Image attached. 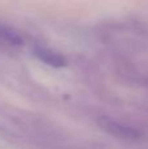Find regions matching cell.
I'll return each instance as SVG.
<instances>
[{"instance_id": "obj_1", "label": "cell", "mask_w": 148, "mask_h": 149, "mask_svg": "<svg viewBox=\"0 0 148 149\" xmlns=\"http://www.w3.org/2000/svg\"><path fill=\"white\" fill-rule=\"evenodd\" d=\"M36 56L50 67H63L67 63L60 54L47 49V47H36Z\"/></svg>"}, {"instance_id": "obj_2", "label": "cell", "mask_w": 148, "mask_h": 149, "mask_svg": "<svg viewBox=\"0 0 148 149\" xmlns=\"http://www.w3.org/2000/svg\"><path fill=\"white\" fill-rule=\"evenodd\" d=\"M101 126H102V128L108 130L109 132L117 135V136H130L131 135V132H128L127 128H125V127H122V126H119V124L114 123V122L109 120V119H105V118L102 119Z\"/></svg>"}]
</instances>
